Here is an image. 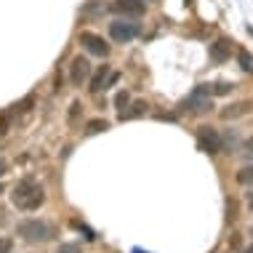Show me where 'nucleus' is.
<instances>
[{
	"label": "nucleus",
	"mask_w": 253,
	"mask_h": 253,
	"mask_svg": "<svg viewBox=\"0 0 253 253\" xmlns=\"http://www.w3.org/2000/svg\"><path fill=\"white\" fill-rule=\"evenodd\" d=\"M197 144H200L208 155H216L218 149H221V141H218V133L213 131L211 126H203L197 128Z\"/></svg>",
	"instance_id": "nucleus-6"
},
{
	"label": "nucleus",
	"mask_w": 253,
	"mask_h": 253,
	"mask_svg": "<svg viewBox=\"0 0 253 253\" xmlns=\"http://www.w3.org/2000/svg\"><path fill=\"white\" fill-rule=\"evenodd\" d=\"M11 200H13L16 208H22V211H35L45 200V189H43V184L35 181V179H22L16 187H13Z\"/></svg>",
	"instance_id": "nucleus-1"
},
{
	"label": "nucleus",
	"mask_w": 253,
	"mask_h": 253,
	"mask_svg": "<svg viewBox=\"0 0 253 253\" xmlns=\"http://www.w3.org/2000/svg\"><path fill=\"white\" fill-rule=\"evenodd\" d=\"M5 133H8V112L0 118V136H5Z\"/></svg>",
	"instance_id": "nucleus-19"
},
{
	"label": "nucleus",
	"mask_w": 253,
	"mask_h": 253,
	"mask_svg": "<svg viewBox=\"0 0 253 253\" xmlns=\"http://www.w3.org/2000/svg\"><path fill=\"white\" fill-rule=\"evenodd\" d=\"M245 149H248V152H253V136H251L248 141H245Z\"/></svg>",
	"instance_id": "nucleus-21"
},
{
	"label": "nucleus",
	"mask_w": 253,
	"mask_h": 253,
	"mask_svg": "<svg viewBox=\"0 0 253 253\" xmlns=\"http://www.w3.org/2000/svg\"><path fill=\"white\" fill-rule=\"evenodd\" d=\"M80 109H83V107H80V101H72V107H70V120L72 123L80 118Z\"/></svg>",
	"instance_id": "nucleus-18"
},
{
	"label": "nucleus",
	"mask_w": 253,
	"mask_h": 253,
	"mask_svg": "<svg viewBox=\"0 0 253 253\" xmlns=\"http://www.w3.org/2000/svg\"><path fill=\"white\" fill-rule=\"evenodd\" d=\"M80 45H85V51L93 53V56H107L109 53L107 40L99 38L96 32H80Z\"/></svg>",
	"instance_id": "nucleus-5"
},
{
	"label": "nucleus",
	"mask_w": 253,
	"mask_h": 253,
	"mask_svg": "<svg viewBox=\"0 0 253 253\" xmlns=\"http://www.w3.org/2000/svg\"><path fill=\"white\" fill-rule=\"evenodd\" d=\"M128 101H131V96H128V91H120L118 96H115V107H118V109H126Z\"/></svg>",
	"instance_id": "nucleus-17"
},
{
	"label": "nucleus",
	"mask_w": 253,
	"mask_h": 253,
	"mask_svg": "<svg viewBox=\"0 0 253 253\" xmlns=\"http://www.w3.org/2000/svg\"><path fill=\"white\" fill-rule=\"evenodd\" d=\"M237 64H240L245 72H253V53H248L245 48H240V51H237Z\"/></svg>",
	"instance_id": "nucleus-15"
},
{
	"label": "nucleus",
	"mask_w": 253,
	"mask_h": 253,
	"mask_svg": "<svg viewBox=\"0 0 253 253\" xmlns=\"http://www.w3.org/2000/svg\"><path fill=\"white\" fill-rule=\"evenodd\" d=\"M253 112V99H243V101H235V104L224 107L221 109V118L224 120H237V118H245V115Z\"/></svg>",
	"instance_id": "nucleus-8"
},
{
	"label": "nucleus",
	"mask_w": 253,
	"mask_h": 253,
	"mask_svg": "<svg viewBox=\"0 0 253 253\" xmlns=\"http://www.w3.org/2000/svg\"><path fill=\"white\" fill-rule=\"evenodd\" d=\"M248 203H251V208H253V192L248 195Z\"/></svg>",
	"instance_id": "nucleus-22"
},
{
	"label": "nucleus",
	"mask_w": 253,
	"mask_h": 253,
	"mask_svg": "<svg viewBox=\"0 0 253 253\" xmlns=\"http://www.w3.org/2000/svg\"><path fill=\"white\" fill-rule=\"evenodd\" d=\"M107 80H109V67L104 64V67H99V70L91 75V83H88V91H91V93H99L101 88H104Z\"/></svg>",
	"instance_id": "nucleus-12"
},
{
	"label": "nucleus",
	"mask_w": 253,
	"mask_h": 253,
	"mask_svg": "<svg viewBox=\"0 0 253 253\" xmlns=\"http://www.w3.org/2000/svg\"><path fill=\"white\" fill-rule=\"evenodd\" d=\"M179 109H181V112H197V115H200V112H208V109H211V101L205 99L203 93H197V91H195L189 99H184V101H181Z\"/></svg>",
	"instance_id": "nucleus-9"
},
{
	"label": "nucleus",
	"mask_w": 253,
	"mask_h": 253,
	"mask_svg": "<svg viewBox=\"0 0 253 253\" xmlns=\"http://www.w3.org/2000/svg\"><path fill=\"white\" fill-rule=\"evenodd\" d=\"M232 53H235V48H232V40L229 38H218L216 43L211 45V59L218 61V64H221V61H227Z\"/></svg>",
	"instance_id": "nucleus-10"
},
{
	"label": "nucleus",
	"mask_w": 253,
	"mask_h": 253,
	"mask_svg": "<svg viewBox=\"0 0 253 253\" xmlns=\"http://www.w3.org/2000/svg\"><path fill=\"white\" fill-rule=\"evenodd\" d=\"M141 32V24L136 22V19H115L112 24H109V38L115 40V43H131V40L139 38Z\"/></svg>",
	"instance_id": "nucleus-3"
},
{
	"label": "nucleus",
	"mask_w": 253,
	"mask_h": 253,
	"mask_svg": "<svg viewBox=\"0 0 253 253\" xmlns=\"http://www.w3.org/2000/svg\"><path fill=\"white\" fill-rule=\"evenodd\" d=\"M147 112V101H133L131 104V112H120V120H128V118H141Z\"/></svg>",
	"instance_id": "nucleus-14"
},
{
	"label": "nucleus",
	"mask_w": 253,
	"mask_h": 253,
	"mask_svg": "<svg viewBox=\"0 0 253 253\" xmlns=\"http://www.w3.org/2000/svg\"><path fill=\"white\" fill-rule=\"evenodd\" d=\"M109 11L120 13V16H128V19H139V16H144L147 5L141 3V0H112V3H109Z\"/></svg>",
	"instance_id": "nucleus-4"
},
{
	"label": "nucleus",
	"mask_w": 253,
	"mask_h": 253,
	"mask_svg": "<svg viewBox=\"0 0 253 253\" xmlns=\"http://www.w3.org/2000/svg\"><path fill=\"white\" fill-rule=\"evenodd\" d=\"M11 245H13V243L8 240V237H5V240H0V253H8V251H11Z\"/></svg>",
	"instance_id": "nucleus-20"
},
{
	"label": "nucleus",
	"mask_w": 253,
	"mask_h": 253,
	"mask_svg": "<svg viewBox=\"0 0 253 253\" xmlns=\"http://www.w3.org/2000/svg\"><path fill=\"white\" fill-rule=\"evenodd\" d=\"M232 85L229 80H218V83L213 85H200L197 88V93H203V96H208V93H213V96H227V93H232Z\"/></svg>",
	"instance_id": "nucleus-11"
},
{
	"label": "nucleus",
	"mask_w": 253,
	"mask_h": 253,
	"mask_svg": "<svg viewBox=\"0 0 253 253\" xmlns=\"http://www.w3.org/2000/svg\"><path fill=\"white\" fill-rule=\"evenodd\" d=\"M237 181L240 184H253V166H245L237 170Z\"/></svg>",
	"instance_id": "nucleus-16"
},
{
	"label": "nucleus",
	"mask_w": 253,
	"mask_h": 253,
	"mask_svg": "<svg viewBox=\"0 0 253 253\" xmlns=\"http://www.w3.org/2000/svg\"><path fill=\"white\" fill-rule=\"evenodd\" d=\"M19 237H22L24 243H45L51 237V224L40 221V218H24V221H19Z\"/></svg>",
	"instance_id": "nucleus-2"
},
{
	"label": "nucleus",
	"mask_w": 253,
	"mask_h": 253,
	"mask_svg": "<svg viewBox=\"0 0 253 253\" xmlns=\"http://www.w3.org/2000/svg\"><path fill=\"white\" fill-rule=\"evenodd\" d=\"M88 78H91V64H88V59L85 56H75L72 64H70V80H72V85H83Z\"/></svg>",
	"instance_id": "nucleus-7"
},
{
	"label": "nucleus",
	"mask_w": 253,
	"mask_h": 253,
	"mask_svg": "<svg viewBox=\"0 0 253 253\" xmlns=\"http://www.w3.org/2000/svg\"><path fill=\"white\" fill-rule=\"evenodd\" d=\"M0 192H3V187H0Z\"/></svg>",
	"instance_id": "nucleus-23"
},
{
	"label": "nucleus",
	"mask_w": 253,
	"mask_h": 253,
	"mask_svg": "<svg viewBox=\"0 0 253 253\" xmlns=\"http://www.w3.org/2000/svg\"><path fill=\"white\" fill-rule=\"evenodd\" d=\"M101 131H109V120L104 118H96V120H88L85 123V136H96Z\"/></svg>",
	"instance_id": "nucleus-13"
}]
</instances>
